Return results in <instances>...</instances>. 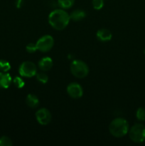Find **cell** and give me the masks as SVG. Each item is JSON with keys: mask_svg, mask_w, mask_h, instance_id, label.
Listing matches in <instances>:
<instances>
[{"mask_svg": "<svg viewBox=\"0 0 145 146\" xmlns=\"http://www.w3.org/2000/svg\"><path fill=\"white\" fill-rule=\"evenodd\" d=\"M144 54H145V49H144Z\"/></svg>", "mask_w": 145, "mask_h": 146, "instance_id": "603a6c76", "label": "cell"}, {"mask_svg": "<svg viewBox=\"0 0 145 146\" xmlns=\"http://www.w3.org/2000/svg\"><path fill=\"white\" fill-rule=\"evenodd\" d=\"M36 118L40 125H46L51 122V113L47 108H40L36 113Z\"/></svg>", "mask_w": 145, "mask_h": 146, "instance_id": "52a82bcc", "label": "cell"}, {"mask_svg": "<svg viewBox=\"0 0 145 146\" xmlns=\"http://www.w3.org/2000/svg\"><path fill=\"white\" fill-rule=\"evenodd\" d=\"M37 50L41 52L46 53L52 49L54 45V39L52 36L44 35L41 36L36 43Z\"/></svg>", "mask_w": 145, "mask_h": 146, "instance_id": "8992f818", "label": "cell"}, {"mask_svg": "<svg viewBox=\"0 0 145 146\" xmlns=\"http://www.w3.org/2000/svg\"><path fill=\"white\" fill-rule=\"evenodd\" d=\"M38 66L40 68V70L44 71V72L49 71L53 66L52 58H50V57H44L38 61Z\"/></svg>", "mask_w": 145, "mask_h": 146, "instance_id": "9c48e42d", "label": "cell"}, {"mask_svg": "<svg viewBox=\"0 0 145 146\" xmlns=\"http://www.w3.org/2000/svg\"><path fill=\"white\" fill-rule=\"evenodd\" d=\"M23 4H24V0H16V5L18 8H20V7H22Z\"/></svg>", "mask_w": 145, "mask_h": 146, "instance_id": "7402d4cb", "label": "cell"}, {"mask_svg": "<svg viewBox=\"0 0 145 146\" xmlns=\"http://www.w3.org/2000/svg\"><path fill=\"white\" fill-rule=\"evenodd\" d=\"M70 14L63 9H55L48 16V23L54 29L61 30L66 28L70 22Z\"/></svg>", "mask_w": 145, "mask_h": 146, "instance_id": "6da1fadb", "label": "cell"}, {"mask_svg": "<svg viewBox=\"0 0 145 146\" xmlns=\"http://www.w3.org/2000/svg\"><path fill=\"white\" fill-rule=\"evenodd\" d=\"M11 83V76L7 72H0V88H7Z\"/></svg>", "mask_w": 145, "mask_h": 146, "instance_id": "8fae6325", "label": "cell"}, {"mask_svg": "<svg viewBox=\"0 0 145 146\" xmlns=\"http://www.w3.org/2000/svg\"><path fill=\"white\" fill-rule=\"evenodd\" d=\"M112 35L111 31L107 29H101L98 30L97 32V38L102 42L109 41L112 38Z\"/></svg>", "mask_w": 145, "mask_h": 146, "instance_id": "30bf717a", "label": "cell"}, {"mask_svg": "<svg viewBox=\"0 0 145 146\" xmlns=\"http://www.w3.org/2000/svg\"><path fill=\"white\" fill-rule=\"evenodd\" d=\"M75 0H58V6L63 9H70L73 6Z\"/></svg>", "mask_w": 145, "mask_h": 146, "instance_id": "5bb4252c", "label": "cell"}, {"mask_svg": "<svg viewBox=\"0 0 145 146\" xmlns=\"http://www.w3.org/2000/svg\"><path fill=\"white\" fill-rule=\"evenodd\" d=\"M66 91L69 96L74 99L81 98L83 95V90L82 86L76 82H72L68 84Z\"/></svg>", "mask_w": 145, "mask_h": 146, "instance_id": "ba28073f", "label": "cell"}, {"mask_svg": "<svg viewBox=\"0 0 145 146\" xmlns=\"http://www.w3.org/2000/svg\"><path fill=\"white\" fill-rule=\"evenodd\" d=\"M13 82H14V84L15 85V86L18 88H21L24 86V80L21 78V77H15L13 80Z\"/></svg>", "mask_w": 145, "mask_h": 146, "instance_id": "d6986e66", "label": "cell"}, {"mask_svg": "<svg viewBox=\"0 0 145 146\" xmlns=\"http://www.w3.org/2000/svg\"><path fill=\"white\" fill-rule=\"evenodd\" d=\"M92 7L95 9L100 10L103 7L104 0H92Z\"/></svg>", "mask_w": 145, "mask_h": 146, "instance_id": "ffe728a7", "label": "cell"}, {"mask_svg": "<svg viewBox=\"0 0 145 146\" xmlns=\"http://www.w3.org/2000/svg\"><path fill=\"white\" fill-rule=\"evenodd\" d=\"M36 79L38 80L39 82H41V84H46L48 81V76H47V74L45 73L44 72H41V73H37L36 74Z\"/></svg>", "mask_w": 145, "mask_h": 146, "instance_id": "9a60e30c", "label": "cell"}, {"mask_svg": "<svg viewBox=\"0 0 145 146\" xmlns=\"http://www.w3.org/2000/svg\"><path fill=\"white\" fill-rule=\"evenodd\" d=\"M26 49L27 52H28L29 54H33V53H35L37 51V47L36 44H33V43H29L28 44H27L26 46Z\"/></svg>", "mask_w": 145, "mask_h": 146, "instance_id": "44dd1931", "label": "cell"}, {"mask_svg": "<svg viewBox=\"0 0 145 146\" xmlns=\"http://www.w3.org/2000/svg\"><path fill=\"white\" fill-rule=\"evenodd\" d=\"M136 117L139 121H143L145 120V109L143 108H139L136 111Z\"/></svg>", "mask_w": 145, "mask_h": 146, "instance_id": "ac0fdd59", "label": "cell"}, {"mask_svg": "<svg viewBox=\"0 0 145 146\" xmlns=\"http://www.w3.org/2000/svg\"><path fill=\"white\" fill-rule=\"evenodd\" d=\"M18 72L22 77L31 78L37 74V67L31 61H24L18 68Z\"/></svg>", "mask_w": 145, "mask_h": 146, "instance_id": "5b68a950", "label": "cell"}, {"mask_svg": "<svg viewBox=\"0 0 145 146\" xmlns=\"http://www.w3.org/2000/svg\"><path fill=\"white\" fill-rule=\"evenodd\" d=\"M129 136L131 141L140 143L145 141V126L141 123H136L130 128Z\"/></svg>", "mask_w": 145, "mask_h": 146, "instance_id": "277c9868", "label": "cell"}, {"mask_svg": "<svg viewBox=\"0 0 145 146\" xmlns=\"http://www.w3.org/2000/svg\"><path fill=\"white\" fill-rule=\"evenodd\" d=\"M11 68V65L6 60H0V71L1 72H7Z\"/></svg>", "mask_w": 145, "mask_h": 146, "instance_id": "2e32d148", "label": "cell"}, {"mask_svg": "<svg viewBox=\"0 0 145 146\" xmlns=\"http://www.w3.org/2000/svg\"><path fill=\"white\" fill-rule=\"evenodd\" d=\"M109 131L112 136L122 138L129 132V123L125 118H117L110 123Z\"/></svg>", "mask_w": 145, "mask_h": 146, "instance_id": "7a4b0ae2", "label": "cell"}, {"mask_svg": "<svg viewBox=\"0 0 145 146\" xmlns=\"http://www.w3.org/2000/svg\"><path fill=\"white\" fill-rule=\"evenodd\" d=\"M72 76L78 78H84L89 74V67L86 63L81 60H74L70 66Z\"/></svg>", "mask_w": 145, "mask_h": 146, "instance_id": "3957f363", "label": "cell"}, {"mask_svg": "<svg viewBox=\"0 0 145 146\" xmlns=\"http://www.w3.org/2000/svg\"><path fill=\"white\" fill-rule=\"evenodd\" d=\"M86 16V13L81 9H77L70 14V18L73 21H80L83 19Z\"/></svg>", "mask_w": 145, "mask_h": 146, "instance_id": "7c38bea8", "label": "cell"}, {"mask_svg": "<svg viewBox=\"0 0 145 146\" xmlns=\"http://www.w3.org/2000/svg\"><path fill=\"white\" fill-rule=\"evenodd\" d=\"M12 145V141L9 137L2 136L0 138V146H11Z\"/></svg>", "mask_w": 145, "mask_h": 146, "instance_id": "e0dca14e", "label": "cell"}, {"mask_svg": "<svg viewBox=\"0 0 145 146\" xmlns=\"http://www.w3.org/2000/svg\"><path fill=\"white\" fill-rule=\"evenodd\" d=\"M26 103L28 107L31 108H37L39 105V99L36 95L30 94L26 96Z\"/></svg>", "mask_w": 145, "mask_h": 146, "instance_id": "4fadbf2b", "label": "cell"}]
</instances>
